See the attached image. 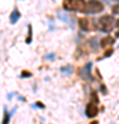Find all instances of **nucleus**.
<instances>
[{
    "label": "nucleus",
    "instance_id": "obj_1",
    "mask_svg": "<svg viewBox=\"0 0 119 124\" xmlns=\"http://www.w3.org/2000/svg\"><path fill=\"white\" fill-rule=\"evenodd\" d=\"M114 18H112V15H102L100 19L97 21V25H96V29H98V31L101 32H105V33H108V32L112 31V28H114Z\"/></svg>",
    "mask_w": 119,
    "mask_h": 124
},
{
    "label": "nucleus",
    "instance_id": "obj_2",
    "mask_svg": "<svg viewBox=\"0 0 119 124\" xmlns=\"http://www.w3.org/2000/svg\"><path fill=\"white\" fill-rule=\"evenodd\" d=\"M104 10V4L101 1H84L83 13L86 14H97Z\"/></svg>",
    "mask_w": 119,
    "mask_h": 124
},
{
    "label": "nucleus",
    "instance_id": "obj_3",
    "mask_svg": "<svg viewBox=\"0 0 119 124\" xmlns=\"http://www.w3.org/2000/svg\"><path fill=\"white\" fill-rule=\"evenodd\" d=\"M98 113V109L96 106V103H92V102H89L87 106H86V116L87 117H96Z\"/></svg>",
    "mask_w": 119,
    "mask_h": 124
},
{
    "label": "nucleus",
    "instance_id": "obj_4",
    "mask_svg": "<svg viewBox=\"0 0 119 124\" xmlns=\"http://www.w3.org/2000/svg\"><path fill=\"white\" fill-rule=\"evenodd\" d=\"M89 19L87 18H80L79 19V26H80V29H82V31H90V25H89Z\"/></svg>",
    "mask_w": 119,
    "mask_h": 124
},
{
    "label": "nucleus",
    "instance_id": "obj_5",
    "mask_svg": "<svg viewBox=\"0 0 119 124\" xmlns=\"http://www.w3.org/2000/svg\"><path fill=\"white\" fill-rule=\"evenodd\" d=\"M111 44H114V37H111V36L102 37L101 41H100V46L101 47H107V46H111Z\"/></svg>",
    "mask_w": 119,
    "mask_h": 124
},
{
    "label": "nucleus",
    "instance_id": "obj_6",
    "mask_svg": "<svg viewBox=\"0 0 119 124\" xmlns=\"http://www.w3.org/2000/svg\"><path fill=\"white\" fill-rule=\"evenodd\" d=\"M19 17H21L19 11H18V10H14L13 14H11V17H10V22H11V23H15V22H17V19H19Z\"/></svg>",
    "mask_w": 119,
    "mask_h": 124
},
{
    "label": "nucleus",
    "instance_id": "obj_7",
    "mask_svg": "<svg viewBox=\"0 0 119 124\" xmlns=\"http://www.w3.org/2000/svg\"><path fill=\"white\" fill-rule=\"evenodd\" d=\"M25 43H27V44L32 43V26L31 25H28V37H27V40H25Z\"/></svg>",
    "mask_w": 119,
    "mask_h": 124
},
{
    "label": "nucleus",
    "instance_id": "obj_8",
    "mask_svg": "<svg viewBox=\"0 0 119 124\" xmlns=\"http://www.w3.org/2000/svg\"><path fill=\"white\" fill-rule=\"evenodd\" d=\"M9 120H10V116H9V113H7V110H6L4 119H3V124H9Z\"/></svg>",
    "mask_w": 119,
    "mask_h": 124
},
{
    "label": "nucleus",
    "instance_id": "obj_9",
    "mask_svg": "<svg viewBox=\"0 0 119 124\" xmlns=\"http://www.w3.org/2000/svg\"><path fill=\"white\" fill-rule=\"evenodd\" d=\"M31 76H32V73L31 72H27V70H24L21 73V77H31Z\"/></svg>",
    "mask_w": 119,
    "mask_h": 124
},
{
    "label": "nucleus",
    "instance_id": "obj_10",
    "mask_svg": "<svg viewBox=\"0 0 119 124\" xmlns=\"http://www.w3.org/2000/svg\"><path fill=\"white\" fill-rule=\"evenodd\" d=\"M92 99H93L92 103H97V102H98V98H97V95H96V93L92 94Z\"/></svg>",
    "mask_w": 119,
    "mask_h": 124
},
{
    "label": "nucleus",
    "instance_id": "obj_11",
    "mask_svg": "<svg viewBox=\"0 0 119 124\" xmlns=\"http://www.w3.org/2000/svg\"><path fill=\"white\" fill-rule=\"evenodd\" d=\"M112 11H114V14H119V4L114 6V7H112Z\"/></svg>",
    "mask_w": 119,
    "mask_h": 124
},
{
    "label": "nucleus",
    "instance_id": "obj_12",
    "mask_svg": "<svg viewBox=\"0 0 119 124\" xmlns=\"http://www.w3.org/2000/svg\"><path fill=\"white\" fill-rule=\"evenodd\" d=\"M112 54H114V50L110 48V50H108V51L105 53V55H104V57H110V55H112Z\"/></svg>",
    "mask_w": 119,
    "mask_h": 124
},
{
    "label": "nucleus",
    "instance_id": "obj_13",
    "mask_svg": "<svg viewBox=\"0 0 119 124\" xmlns=\"http://www.w3.org/2000/svg\"><path fill=\"white\" fill-rule=\"evenodd\" d=\"M36 106H39V108H44V105H43V103H40V102H37V103H36Z\"/></svg>",
    "mask_w": 119,
    "mask_h": 124
},
{
    "label": "nucleus",
    "instance_id": "obj_14",
    "mask_svg": "<svg viewBox=\"0 0 119 124\" xmlns=\"http://www.w3.org/2000/svg\"><path fill=\"white\" fill-rule=\"evenodd\" d=\"M101 93H104V94L107 93V90H105V87H104V85H101Z\"/></svg>",
    "mask_w": 119,
    "mask_h": 124
},
{
    "label": "nucleus",
    "instance_id": "obj_15",
    "mask_svg": "<svg viewBox=\"0 0 119 124\" xmlns=\"http://www.w3.org/2000/svg\"><path fill=\"white\" fill-rule=\"evenodd\" d=\"M115 23H116V26L119 28V19H118V21H116V22H115Z\"/></svg>",
    "mask_w": 119,
    "mask_h": 124
},
{
    "label": "nucleus",
    "instance_id": "obj_16",
    "mask_svg": "<svg viewBox=\"0 0 119 124\" xmlns=\"http://www.w3.org/2000/svg\"><path fill=\"white\" fill-rule=\"evenodd\" d=\"M90 124H98V123H97V121H92Z\"/></svg>",
    "mask_w": 119,
    "mask_h": 124
},
{
    "label": "nucleus",
    "instance_id": "obj_17",
    "mask_svg": "<svg viewBox=\"0 0 119 124\" xmlns=\"http://www.w3.org/2000/svg\"><path fill=\"white\" fill-rule=\"evenodd\" d=\"M115 36H116V37H119V32H116V35H115Z\"/></svg>",
    "mask_w": 119,
    "mask_h": 124
}]
</instances>
